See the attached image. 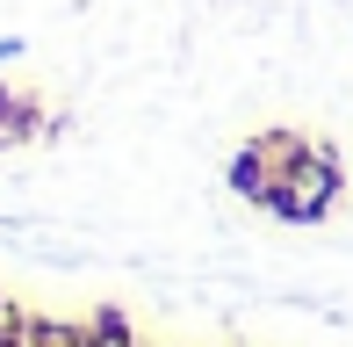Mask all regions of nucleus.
I'll list each match as a JSON object with an SVG mask.
<instances>
[{
  "label": "nucleus",
  "mask_w": 353,
  "mask_h": 347,
  "mask_svg": "<svg viewBox=\"0 0 353 347\" xmlns=\"http://www.w3.org/2000/svg\"><path fill=\"white\" fill-rule=\"evenodd\" d=\"M332 203H339V160H332L325 145H303L296 160H288V174H281L267 210H274L281 225H317Z\"/></svg>",
  "instance_id": "nucleus-1"
},
{
  "label": "nucleus",
  "mask_w": 353,
  "mask_h": 347,
  "mask_svg": "<svg viewBox=\"0 0 353 347\" xmlns=\"http://www.w3.org/2000/svg\"><path fill=\"white\" fill-rule=\"evenodd\" d=\"M29 131H37V109L14 102V94H0V145H22Z\"/></svg>",
  "instance_id": "nucleus-3"
},
{
  "label": "nucleus",
  "mask_w": 353,
  "mask_h": 347,
  "mask_svg": "<svg viewBox=\"0 0 353 347\" xmlns=\"http://www.w3.org/2000/svg\"><path fill=\"white\" fill-rule=\"evenodd\" d=\"M8 58H22V37H0V66H8Z\"/></svg>",
  "instance_id": "nucleus-4"
},
{
  "label": "nucleus",
  "mask_w": 353,
  "mask_h": 347,
  "mask_svg": "<svg viewBox=\"0 0 353 347\" xmlns=\"http://www.w3.org/2000/svg\"><path fill=\"white\" fill-rule=\"evenodd\" d=\"M296 152H303V138H288V131H267V138H252V145H238V152H231V188L267 210Z\"/></svg>",
  "instance_id": "nucleus-2"
}]
</instances>
